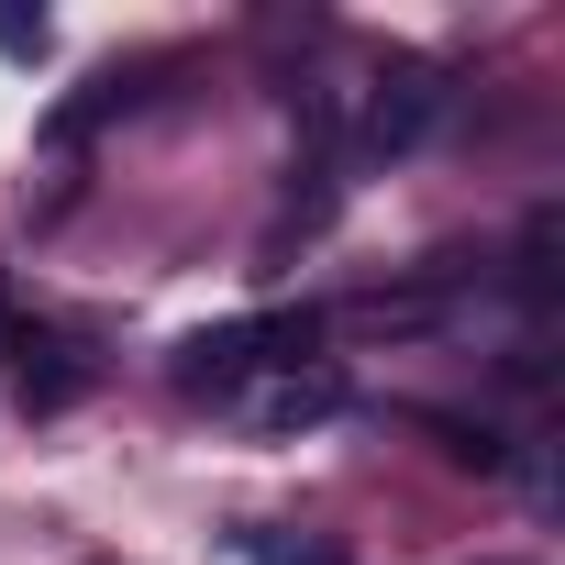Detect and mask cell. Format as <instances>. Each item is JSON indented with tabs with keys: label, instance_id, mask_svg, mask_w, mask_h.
Masks as SVG:
<instances>
[{
	"label": "cell",
	"instance_id": "obj_5",
	"mask_svg": "<svg viewBox=\"0 0 565 565\" xmlns=\"http://www.w3.org/2000/svg\"><path fill=\"white\" fill-rule=\"evenodd\" d=\"M433 433H444V455H455V466H477V477H499V466H510V444H499L488 422H455V411H433Z\"/></svg>",
	"mask_w": 565,
	"mask_h": 565
},
{
	"label": "cell",
	"instance_id": "obj_6",
	"mask_svg": "<svg viewBox=\"0 0 565 565\" xmlns=\"http://www.w3.org/2000/svg\"><path fill=\"white\" fill-rule=\"evenodd\" d=\"M255 565H344L333 543H255Z\"/></svg>",
	"mask_w": 565,
	"mask_h": 565
},
{
	"label": "cell",
	"instance_id": "obj_3",
	"mask_svg": "<svg viewBox=\"0 0 565 565\" xmlns=\"http://www.w3.org/2000/svg\"><path fill=\"white\" fill-rule=\"evenodd\" d=\"M12 388H23V411H67L78 388H89V366H78V344L67 333H12Z\"/></svg>",
	"mask_w": 565,
	"mask_h": 565
},
{
	"label": "cell",
	"instance_id": "obj_2",
	"mask_svg": "<svg viewBox=\"0 0 565 565\" xmlns=\"http://www.w3.org/2000/svg\"><path fill=\"white\" fill-rule=\"evenodd\" d=\"M433 111H444L433 67H422V56H399V67L366 89V122H355V134H366V156H411V145L433 134Z\"/></svg>",
	"mask_w": 565,
	"mask_h": 565
},
{
	"label": "cell",
	"instance_id": "obj_4",
	"mask_svg": "<svg viewBox=\"0 0 565 565\" xmlns=\"http://www.w3.org/2000/svg\"><path fill=\"white\" fill-rule=\"evenodd\" d=\"M333 411H344V377L333 366H289L255 399V433H300V422H333Z\"/></svg>",
	"mask_w": 565,
	"mask_h": 565
},
{
	"label": "cell",
	"instance_id": "obj_1",
	"mask_svg": "<svg viewBox=\"0 0 565 565\" xmlns=\"http://www.w3.org/2000/svg\"><path fill=\"white\" fill-rule=\"evenodd\" d=\"M322 355V311H255V322H222V333H189L178 344V388H244L255 366H311Z\"/></svg>",
	"mask_w": 565,
	"mask_h": 565
}]
</instances>
